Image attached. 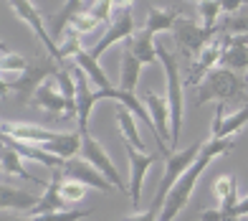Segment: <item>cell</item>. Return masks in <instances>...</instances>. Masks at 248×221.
<instances>
[{
	"label": "cell",
	"instance_id": "cell-5",
	"mask_svg": "<svg viewBox=\"0 0 248 221\" xmlns=\"http://www.w3.org/2000/svg\"><path fill=\"white\" fill-rule=\"evenodd\" d=\"M61 66L63 64H59L51 56H36V59L28 61V66L23 71L18 74V79L8 82V86H10V92H16V97L20 99V102H28V99H33V92H36L43 82L53 79V76L59 74Z\"/></svg>",
	"mask_w": 248,
	"mask_h": 221
},
{
	"label": "cell",
	"instance_id": "cell-44",
	"mask_svg": "<svg viewBox=\"0 0 248 221\" xmlns=\"http://www.w3.org/2000/svg\"><path fill=\"white\" fill-rule=\"evenodd\" d=\"M127 221H129V219H127Z\"/></svg>",
	"mask_w": 248,
	"mask_h": 221
},
{
	"label": "cell",
	"instance_id": "cell-27",
	"mask_svg": "<svg viewBox=\"0 0 248 221\" xmlns=\"http://www.w3.org/2000/svg\"><path fill=\"white\" fill-rule=\"evenodd\" d=\"M220 36H248V13H233L228 18H220L218 23Z\"/></svg>",
	"mask_w": 248,
	"mask_h": 221
},
{
	"label": "cell",
	"instance_id": "cell-40",
	"mask_svg": "<svg viewBox=\"0 0 248 221\" xmlns=\"http://www.w3.org/2000/svg\"><path fill=\"white\" fill-rule=\"evenodd\" d=\"M195 3H198V5H200V3H202V0H195Z\"/></svg>",
	"mask_w": 248,
	"mask_h": 221
},
{
	"label": "cell",
	"instance_id": "cell-8",
	"mask_svg": "<svg viewBox=\"0 0 248 221\" xmlns=\"http://www.w3.org/2000/svg\"><path fill=\"white\" fill-rule=\"evenodd\" d=\"M220 56H223V36H216V38H213L208 46L193 59V61H190L183 84H185V86H193V89H198V86L202 84V79H205V76H208L213 69H218Z\"/></svg>",
	"mask_w": 248,
	"mask_h": 221
},
{
	"label": "cell",
	"instance_id": "cell-36",
	"mask_svg": "<svg viewBox=\"0 0 248 221\" xmlns=\"http://www.w3.org/2000/svg\"><path fill=\"white\" fill-rule=\"evenodd\" d=\"M0 221H33V216H20V214H8V211H0Z\"/></svg>",
	"mask_w": 248,
	"mask_h": 221
},
{
	"label": "cell",
	"instance_id": "cell-43",
	"mask_svg": "<svg viewBox=\"0 0 248 221\" xmlns=\"http://www.w3.org/2000/svg\"><path fill=\"white\" fill-rule=\"evenodd\" d=\"M0 170H3V168H0Z\"/></svg>",
	"mask_w": 248,
	"mask_h": 221
},
{
	"label": "cell",
	"instance_id": "cell-23",
	"mask_svg": "<svg viewBox=\"0 0 248 221\" xmlns=\"http://www.w3.org/2000/svg\"><path fill=\"white\" fill-rule=\"evenodd\" d=\"M134 117L127 107H117V122H119V132H122V137H124V142H129L132 148H137V150H142V153H150L147 150V142L142 140V135H140V130H137V122H134Z\"/></svg>",
	"mask_w": 248,
	"mask_h": 221
},
{
	"label": "cell",
	"instance_id": "cell-25",
	"mask_svg": "<svg viewBox=\"0 0 248 221\" xmlns=\"http://www.w3.org/2000/svg\"><path fill=\"white\" fill-rule=\"evenodd\" d=\"M140 71H142V64L140 59L134 56L129 49H124V56H122V74H119V89L122 92H134L137 89V82H140Z\"/></svg>",
	"mask_w": 248,
	"mask_h": 221
},
{
	"label": "cell",
	"instance_id": "cell-22",
	"mask_svg": "<svg viewBox=\"0 0 248 221\" xmlns=\"http://www.w3.org/2000/svg\"><path fill=\"white\" fill-rule=\"evenodd\" d=\"M213 193H216V198L220 201V211L225 219H231V211L235 208V204H238V181H235V175H220V178H216V183H213Z\"/></svg>",
	"mask_w": 248,
	"mask_h": 221
},
{
	"label": "cell",
	"instance_id": "cell-11",
	"mask_svg": "<svg viewBox=\"0 0 248 221\" xmlns=\"http://www.w3.org/2000/svg\"><path fill=\"white\" fill-rule=\"evenodd\" d=\"M33 102H36V107H41L43 112H48V115H56V117H61V115H74L76 117V107L69 104V99L63 97L61 92V86L56 79H46L36 92H33Z\"/></svg>",
	"mask_w": 248,
	"mask_h": 221
},
{
	"label": "cell",
	"instance_id": "cell-42",
	"mask_svg": "<svg viewBox=\"0 0 248 221\" xmlns=\"http://www.w3.org/2000/svg\"><path fill=\"white\" fill-rule=\"evenodd\" d=\"M0 130H3V122H0Z\"/></svg>",
	"mask_w": 248,
	"mask_h": 221
},
{
	"label": "cell",
	"instance_id": "cell-29",
	"mask_svg": "<svg viewBox=\"0 0 248 221\" xmlns=\"http://www.w3.org/2000/svg\"><path fill=\"white\" fill-rule=\"evenodd\" d=\"M220 13H223L220 0H202L200 3V23L205 28H218Z\"/></svg>",
	"mask_w": 248,
	"mask_h": 221
},
{
	"label": "cell",
	"instance_id": "cell-14",
	"mask_svg": "<svg viewBox=\"0 0 248 221\" xmlns=\"http://www.w3.org/2000/svg\"><path fill=\"white\" fill-rule=\"evenodd\" d=\"M61 181H63L61 168H53L51 170V178H48V186L43 188L41 201L36 204V208H33L28 216H43V214L66 211V201H63V196H61Z\"/></svg>",
	"mask_w": 248,
	"mask_h": 221
},
{
	"label": "cell",
	"instance_id": "cell-16",
	"mask_svg": "<svg viewBox=\"0 0 248 221\" xmlns=\"http://www.w3.org/2000/svg\"><path fill=\"white\" fill-rule=\"evenodd\" d=\"M220 66L231 71L248 69V36H223Z\"/></svg>",
	"mask_w": 248,
	"mask_h": 221
},
{
	"label": "cell",
	"instance_id": "cell-19",
	"mask_svg": "<svg viewBox=\"0 0 248 221\" xmlns=\"http://www.w3.org/2000/svg\"><path fill=\"white\" fill-rule=\"evenodd\" d=\"M0 168H3L8 175H18V178L31 181V183H36V186H43V188L48 186V181H43V178H38V175L28 173V168L23 165V158H20L13 148L3 145V142H0Z\"/></svg>",
	"mask_w": 248,
	"mask_h": 221
},
{
	"label": "cell",
	"instance_id": "cell-13",
	"mask_svg": "<svg viewBox=\"0 0 248 221\" xmlns=\"http://www.w3.org/2000/svg\"><path fill=\"white\" fill-rule=\"evenodd\" d=\"M132 36H134V18H132V10H124V13L114 16V20H111V26L107 28V33L89 49V53H92L94 59H99L109 46H114V43H119V41H129Z\"/></svg>",
	"mask_w": 248,
	"mask_h": 221
},
{
	"label": "cell",
	"instance_id": "cell-9",
	"mask_svg": "<svg viewBox=\"0 0 248 221\" xmlns=\"http://www.w3.org/2000/svg\"><path fill=\"white\" fill-rule=\"evenodd\" d=\"M124 142V140H122ZM124 153H127V163H129V201L132 206H140L142 198V186H144V175L150 173V168L157 163V153H142L137 148H132L129 142H124Z\"/></svg>",
	"mask_w": 248,
	"mask_h": 221
},
{
	"label": "cell",
	"instance_id": "cell-37",
	"mask_svg": "<svg viewBox=\"0 0 248 221\" xmlns=\"http://www.w3.org/2000/svg\"><path fill=\"white\" fill-rule=\"evenodd\" d=\"M8 92H10L8 79H3V76H0V97H8Z\"/></svg>",
	"mask_w": 248,
	"mask_h": 221
},
{
	"label": "cell",
	"instance_id": "cell-39",
	"mask_svg": "<svg viewBox=\"0 0 248 221\" xmlns=\"http://www.w3.org/2000/svg\"><path fill=\"white\" fill-rule=\"evenodd\" d=\"M225 221H241V219H225Z\"/></svg>",
	"mask_w": 248,
	"mask_h": 221
},
{
	"label": "cell",
	"instance_id": "cell-38",
	"mask_svg": "<svg viewBox=\"0 0 248 221\" xmlns=\"http://www.w3.org/2000/svg\"><path fill=\"white\" fill-rule=\"evenodd\" d=\"M0 53H10V51H8V46H5L3 41H0Z\"/></svg>",
	"mask_w": 248,
	"mask_h": 221
},
{
	"label": "cell",
	"instance_id": "cell-18",
	"mask_svg": "<svg viewBox=\"0 0 248 221\" xmlns=\"http://www.w3.org/2000/svg\"><path fill=\"white\" fill-rule=\"evenodd\" d=\"M38 201H41V196H36V193L18 191L13 186L0 183V211H28L31 214Z\"/></svg>",
	"mask_w": 248,
	"mask_h": 221
},
{
	"label": "cell",
	"instance_id": "cell-20",
	"mask_svg": "<svg viewBox=\"0 0 248 221\" xmlns=\"http://www.w3.org/2000/svg\"><path fill=\"white\" fill-rule=\"evenodd\" d=\"M71 61L78 66V69H81L86 76H89V79H92V82H96V86H99V89H114V84H111L109 82V76L104 74V69H101V66H99V61L92 56V53H89L86 49H81V46H78L74 53H71Z\"/></svg>",
	"mask_w": 248,
	"mask_h": 221
},
{
	"label": "cell",
	"instance_id": "cell-2",
	"mask_svg": "<svg viewBox=\"0 0 248 221\" xmlns=\"http://www.w3.org/2000/svg\"><path fill=\"white\" fill-rule=\"evenodd\" d=\"M0 135L16 137L28 145H38L46 153H53L63 160L76 158V153H81V132H53L38 125H20V122H3Z\"/></svg>",
	"mask_w": 248,
	"mask_h": 221
},
{
	"label": "cell",
	"instance_id": "cell-28",
	"mask_svg": "<svg viewBox=\"0 0 248 221\" xmlns=\"http://www.w3.org/2000/svg\"><path fill=\"white\" fill-rule=\"evenodd\" d=\"M248 125V104H243L238 112H233V115H225L223 119V125L218 130V137L216 140H223V137H233L235 132H238L241 127Z\"/></svg>",
	"mask_w": 248,
	"mask_h": 221
},
{
	"label": "cell",
	"instance_id": "cell-15",
	"mask_svg": "<svg viewBox=\"0 0 248 221\" xmlns=\"http://www.w3.org/2000/svg\"><path fill=\"white\" fill-rule=\"evenodd\" d=\"M142 102H144V107H147V112L152 117L155 132L167 145V142H170V107H167V99H162L160 94H155V92L147 89L142 94Z\"/></svg>",
	"mask_w": 248,
	"mask_h": 221
},
{
	"label": "cell",
	"instance_id": "cell-17",
	"mask_svg": "<svg viewBox=\"0 0 248 221\" xmlns=\"http://www.w3.org/2000/svg\"><path fill=\"white\" fill-rule=\"evenodd\" d=\"M0 142L3 145H8V148H13L16 153L23 160H33V163H41V165H46V168H63V158H59V155H53V153H46L43 148H38V145H28V142H20V140H16V137H8V135H0Z\"/></svg>",
	"mask_w": 248,
	"mask_h": 221
},
{
	"label": "cell",
	"instance_id": "cell-24",
	"mask_svg": "<svg viewBox=\"0 0 248 221\" xmlns=\"http://www.w3.org/2000/svg\"><path fill=\"white\" fill-rule=\"evenodd\" d=\"M124 49H129L134 56L140 59V64H155L157 61V43L152 36H147L144 31H137L129 41H124Z\"/></svg>",
	"mask_w": 248,
	"mask_h": 221
},
{
	"label": "cell",
	"instance_id": "cell-1",
	"mask_svg": "<svg viewBox=\"0 0 248 221\" xmlns=\"http://www.w3.org/2000/svg\"><path fill=\"white\" fill-rule=\"evenodd\" d=\"M233 148H235L233 137H223V140H213L210 137V140L202 142V150L198 153V158L193 160V165L180 175V181L175 183V188L167 193V201H165L162 211H160V219H157V221H175V216L187 206V201H190V196H193V191H195L198 178L202 175V170H205L216 158L231 153Z\"/></svg>",
	"mask_w": 248,
	"mask_h": 221
},
{
	"label": "cell",
	"instance_id": "cell-33",
	"mask_svg": "<svg viewBox=\"0 0 248 221\" xmlns=\"http://www.w3.org/2000/svg\"><path fill=\"white\" fill-rule=\"evenodd\" d=\"M220 8H223L225 16H233L243 8V0H220Z\"/></svg>",
	"mask_w": 248,
	"mask_h": 221
},
{
	"label": "cell",
	"instance_id": "cell-7",
	"mask_svg": "<svg viewBox=\"0 0 248 221\" xmlns=\"http://www.w3.org/2000/svg\"><path fill=\"white\" fill-rule=\"evenodd\" d=\"M81 158H84L86 163H92L94 168H96L101 175H104V178H107L111 186H117L122 193H127V196H129V186L122 181V173L114 168V163H111L109 153L99 145V140H96V137H92V135H81Z\"/></svg>",
	"mask_w": 248,
	"mask_h": 221
},
{
	"label": "cell",
	"instance_id": "cell-30",
	"mask_svg": "<svg viewBox=\"0 0 248 221\" xmlns=\"http://www.w3.org/2000/svg\"><path fill=\"white\" fill-rule=\"evenodd\" d=\"M86 216H92V208H66V211H56V214L33 216V221H81Z\"/></svg>",
	"mask_w": 248,
	"mask_h": 221
},
{
	"label": "cell",
	"instance_id": "cell-41",
	"mask_svg": "<svg viewBox=\"0 0 248 221\" xmlns=\"http://www.w3.org/2000/svg\"><path fill=\"white\" fill-rule=\"evenodd\" d=\"M243 5H248V0H243Z\"/></svg>",
	"mask_w": 248,
	"mask_h": 221
},
{
	"label": "cell",
	"instance_id": "cell-21",
	"mask_svg": "<svg viewBox=\"0 0 248 221\" xmlns=\"http://www.w3.org/2000/svg\"><path fill=\"white\" fill-rule=\"evenodd\" d=\"M185 13L183 10H177V8H150V13H147V23H144V33L147 36H157V33H162V31H170L175 28V23L180 18H183Z\"/></svg>",
	"mask_w": 248,
	"mask_h": 221
},
{
	"label": "cell",
	"instance_id": "cell-6",
	"mask_svg": "<svg viewBox=\"0 0 248 221\" xmlns=\"http://www.w3.org/2000/svg\"><path fill=\"white\" fill-rule=\"evenodd\" d=\"M172 36H175V43H177L180 53H183V59L193 61L213 38L220 36V31H218V28H205L202 23H198V20L183 16V18L175 23Z\"/></svg>",
	"mask_w": 248,
	"mask_h": 221
},
{
	"label": "cell",
	"instance_id": "cell-31",
	"mask_svg": "<svg viewBox=\"0 0 248 221\" xmlns=\"http://www.w3.org/2000/svg\"><path fill=\"white\" fill-rule=\"evenodd\" d=\"M61 196H63V201L66 204H78V201H84V196H86V186L84 183H78V181H61Z\"/></svg>",
	"mask_w": 248,
	"mask_h": 221
},
{
	"label": "cell",
	"instance_id": "cell-3",
	"mask_svg": "<svg viewBox=\"0 0 248 221\" xmlns=\"http://www.w3.org/2000/svg\"><path fill=\"white\" fill-rule=\"evenodd\" d=\"M248 99V79L231 69H213L202 84L195 89V107L208 102H246Z\"/></svg>",
	"mask_w": 248,
	"mask_h": 221
},
{
	"label": "cell",
	"instance_id": "cell-35",
	"mask_svg": "<svg viewBox=\"0 0 248 221\" xmlns=\"http://www.w3.org/2000/svg\"><path fill=\"white\" fill-rule=\"evenodd\" d=\"M200 221H225V216L220 208H205V211H200Z\"/></svg>",
	"mask_w": 248,
	"mask_h": 221
},
{
	"label": "cell",
	"instance_id": "cell-12",
	"mask_svg": "<svg viewBox=\"0 0 248 221\" xmlns=\"http://www.w3.org/2000/svg\"><path fill=\"white\" fill-rule=\"evenodd\" d=\"M61 173H63L66 181H78V183H84L86 188H96V191H101V193H107V191L111 188V183L94 168L92 163H86L84 158L66 160L63 168H61Z\"/></svg>",
	"mask_w": 248,
	"mask_h": 221
},
{
	"label": "cell",
	"instance_id": "cell-26",
	"mask_svg": "<svg viewBox=\"0 0 248 221\" xmlns=\"http://www.w3.org/2000/svg\"><path fill=\"white\" fill-rule=\"evenodd\" d=\"M84 10V0H66V5L59 10V13L53 16L51 26H53V38H61L66 28H69V23Z\"/></svg>",
	"mask_w": 248,
	"mask_h": 221
},
{
	"label": "cell",
	"instance_id": "cell-10",
	"mask_svg": "<svg viewBox=\"0 0 248 221\" xmlns=\"http://www.w3.org/2000/svg\"><path fill=\"white\" fill-rule=\"evenodd\" d=\"M8 3H10V8H13L16 13H18L20 18H23L28 26H31V31L41 38V43L48 49V56H51V59H56L59 64H63L66 59H63V53H61V46H56L53 33H48V31H46V23H43V18H41V13L36 10V5H33L31 0H8Z\"/></svg>",
	"mask_w": 248,
	"mask_h": 221
},
{
	"label": "cell",
	"instance_id": "cell-32",
	"mask_svg": "<svg viewBox=\"0 0 248 221\" xmlns=\"http://www.w3.org/2000/svg\"><path fill=\"white\" fill-rule=\"evenodd\" d=\"M28 66V59L18 56V53H0V71H23Z\"/></svg>",
	"mask_w": 248,
	"mask_h": 221
},
{
	"label": "cell",
	"instance_id": "cell-34",
	"mask_svg": "<svg viewBox=\"0 0 248 221\" xmlns=\"http://www.w3.org/2000/svg\"><path fill=\"white\" fill-rule=\"evenodd\" d=\"M243 216H248V196L238 198V204H235V208L231 211V219H243Z\"/></svg>",
	"mask_w": 248,
	"mask_h": 221
},
{
	"label": "cell",
	"instance_id": "cell-4",
	"mask_svg": "<svg viewBox=\"0 0 248 221\" xmlns=\"http://www.w3.org/2000/svg\"><path fill=\"white\" fill-rule=\"evenodd\" d=\"M157 61L165 69L167 79V107H170V153H175L180 130H183V74H180L177 56L170 53L162 43H157Z\"/></svg>",
	"mask_w": 248,
	"mask_h": 221
}]
</instances>
